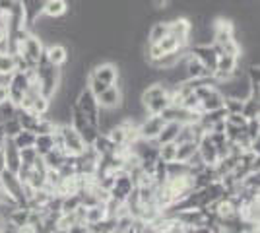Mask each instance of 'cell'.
<instances>
[{
	"mask_svg": "<svg viewBox=\"0 0 260 233\" xmlns=\"http://www.w3.org/2000/svg\"><path fill=\"white\" fill-rule=\"evenodd\" d=\"M35 76H37L41 95L47 97V99H53L58 88H60V82H62V68L51 64L43 53L39 62H37V66H35Z\"/></svg>",
	"mask_w": 260,
	"mask_h": 233,
	"instance_id": "1",
	"label": "cell"
},
{
	"mask_svg": "<svg viewBox=\"0 0 260 233\" xmlns=\"http://www.w3.org/2000/svg\"><path fill=\"white\" fill-rule=\"evenodd\" d=\"M31 82H37L35 76V68L27 70V72H14L8 80H6V91H8V101H12L16 107L22 105V99L25 95L27 88L31 86Z\"/></svg>",
	"mask_w": 260,
	"mask_h": 233,
	"instance_id": "2",
	"label": "cell"
},
{
	"mask_svg": "<svg viewBox=\"0 0 260 233\" xmlns=\"http://www.w3.org/2000/svg\"><path fill=\"white\" fill-rule=\"evenodd\" d=\"M0 190H2L16 206L27 208V198H25V192H23V183L18 179L16 173H12L8 169H2V171H0Z\"/></svg>",
	"mask_w": 260,
	"mask_h": 233,
	"instance_id": "3",
	"label": "cell"
},
{
	"mask_svg": "<svg viewBox=\"0 0 260 233\" xmlns=\"http://www.w3.org/2000/svg\"><path fill=\"white\" fill-rule=\"evenodd\" d=\"M56 132L60 134V150L68 155H82L86 152V144H84V140H82V136L70 126V124H62V126H58L56 128Z\"/></svg>",
	"mask_w": 260,
	"mask_h": 233,
	"instance_id": "4",
	"label": "cell"
},
{
	"mask_svg": "<svg viewBox=\"0 0 260 233\" xmlns=\"http://www.w3.org/2000/svg\"><path fill=\"white\" fill-rule=\"evenodd\" d=\"M74 105H76L80 111L84 113V117L87 119V122L91 124V126H95L98 128V121H99V103H98V97L89 91L87 88H84L80 93L76 95V101H74Z\"/></svg>",
	"mask_w": 260,
	"mask_h": 233,
	"instance_id": "5",
	"label": "cell"
},
{
	"mask_svg": "<svg viewBox=\"0 0 260 233\" xmlns=\"http://www.w3.org/2000/svg\"><path fill=\"white\" fill-rule=\"evenodd\" d=\"M43 51H45L43 41H41L37 35H29V37L18 47V51H16L14 55H22L23 60L27 62V66L33 70V68L37 66V62H39V58L43 55Z\"/></svg>",
	"mask_w": 260,
	"mask_h": 233,
	"instance_id": "6",
	"label": "cell"
},
{
	"mask_svg": "<svg viewBox=\"0 0 260 233\" xmlns=\"http://www.w3.org/2000/svg\"><path fill=\"white\" fill-rule=\"evenodd\" d=\"M190 34H192V22L186 16H177L169 20V35L177 39L181 47H190Z\"/></svg>",
	"mask_w": 260,
	"mask_h": 233,
	"instance_id": "7",
	"label": "cell"
},
{
	"mask_svg": "<svg viewBox=\"0 0 260 233\" xmlns=\"http://www.w3.org/2000/svg\"><path fill=\"white\" fill-rule=\"evenodd\" d=\"M132 190H134L132 177L126 171H117L115 173V183H113V187L109 190V196L113 200H117V202H120V204H124Z\"/></svg>",
	"mask_w": 260,
	"mask_h": 233,
	"instance_id": "8",
	"label": "cell"
},
{
	"mask_svg": "<svg viewBox=\"0 0 260 233\" xmlns=\"http://www.w3.org/2000/svg\"><path fill=\"white\" fill-rule=\"evenodd\" d=\"M89 74L99 80L101 84H105V86H115L117 82H119V76H120V66L119 64H115V62H98V64H93L91 70H89Z\"/></svg>",
	"mask_w": 260,
	"mask_h": 233,
	"instance_id": "9",
	"label": "cell"
},
{
	"mask_svg": "<svg viewBox=\"0 0 260 233\" xmlns=\"http://www.w3.org/2000/svg\"><path fill=\"white\" fill-rule=\"evenodd\" d=\"M165 121L161 119V115H146L138 124V136L142 140H155L159 132H161Z\"/></svg>",
	"mask_w": 260,
	"mask_h": 233,
	"instance_id": "10",
	"label": "cell"
},
{
	"mask_svg": "<svg viewBox=\"0 0 260 233\" xmlns=\"http://www.w3.org/2000/svg\"><path fill=\"white\" fill-rule=\"evenodd\" d=\"M190 55H194L202 64L206 68L210 74H214L216 72V66H217V53L214 51V47L212 45H190V51H188Z\"/></svg>",
	"mask_w": 260,
	"mask_h": 233,
	"instance_id": "11",
	"label": "cell"
},
{
	"mask_svg": "<svg viewBox=\"0 0 260 233\" xmlns=\"http://www.w3.org/2000/svg\"><path fill=\"white\" fill-rule=\"evenodd\" d=\"M2 148V155H4V169H8L12 173H18V169L22 165V157H20V150L16 148L12 138H6Z\"/></svg>",
	"mask_w": 260,
	"mask_h": 233,
	"instance_id": "12",
	"label": "cell"
},
{
	"mask_svg": "<svg viewBox=\"0 0 260 233\" xmlns=\"http://www.w3.org/2000/svg\"><path fill=\"white\" fill-rule=\"evenodd\" d=\"M198 157H200L202 163L208 167H216V163L219 161L217 152H216V146L212 144V140H210L208 132L202 134V138L198 140Z\"/></svg>",
	"mask_w": 260,
	"mask_h": 233,
	"instance_id": "13",
	"label": "cell"
},
{
	"mask_svg": "<svg viewBox=\"0 0 260 233\" xmlns=\"http://www.w3.org/2000/svg\"><path fill=\"white\" fill-rule=\"evenodd\" d=\"M43 53L47 56V60L58 68L64 66L68 62V58H70V51H68V47L64 43H51L49 47H45Z\"/></svg>",
	"mask_w": 260,
	"mask_h": 233,
	"instance_id": "14",
	"label": "cell"
},
{
	"mask_svg": "<svg viewBox=\"0 0 260 233\" xmlns=\"http://www.w3.org/2000/svg\"><path fill=\"white\" fill-rule=\"evenodd\" d=\"M99 109H120L122 105V89L119 86H107V89L98 97Z\"/></svg>",
	"mask_w": 260,
	"mask_h": 233,
	"instance_id": "15",
	"label": "cell"
},
{
	"mask_svg": "<svg viewBox=\"0 0 260 233\" xmlns=\"http://www.w3.org/2000/svg\"><path fill=\"white\" fill-rule=\"evenodd\" d=\"M183 66H184L186 80H202V78L212 76L206 68H204V64H202L194 55H190V53L183 58Z\"/></svg>",
	"mask_w": 260,
	"mask_h": 233,
	"instance_id": "16",
	"label": "cell"
},
{
	"mask_svg": "<svg viewBox=\"0 0 260 233\" xmlns=\"http://www.w3.org/2000/svg\"><path fill=\"white\" fill-rule=\"evenodd\" d=\"M47 0H20L23 8V20H25V27H29L39 16H43V6Z\"/></svg>",
	"mask_w": 260,
	"mask_h": 233,
	"instance_id": "17",
	"label": "cell"
},
{
	"mask_svg": "<svg viewBox=\"0 0 260 233\" xmlns=\"http://www.w3.org/2000/svg\"><path fill=\"white\" fill-rule=\"evenodd\" d=\"M68 0H47L43 6V16L45 18H51V20H58V18H64L68 14Z\"/></svg>",
	"mask_w": 260,
	"mask_h": 233,
	"instance_id": "18",
	"label": "cell"
},
{
	"mask_svg": "<svg viewBox=\"0 0 260 233\" xmlns=\"http://www.w3.org/2000/svg\"><path fill=\"white\" fill-rule=\"evenodd\" d=\"M223 101H225V97H223V95H221V93H219L216 88L210 89L206 95L200 99V113L221 109V107H223Z\"/></svg>",
	"mask_w": 260,
	"mask_h": 233,
	"instance_id": "19",
	"label": "cell"
},
{
	"mask_svg": "<svg viewBox=\"0 0 260 233\" xmlns=\"http://www.w3.org/2000/svg\"><path fill=\"white\" fill-rule=\"evenodd\" d=\"M6 223H10L14 229L27 225L29 223V208H20V206H14L8 214H6Z\"/></svg>",
	"mask_w": 260,
	"mask_h": 233,
	"instance_id": "20",
	"label": "cell"
},
{
	"mask_svg": "<svg viewBox=\"0 0 260 233\" xmlns=\"http://www.w3.org/2000/svg\"><path fill=\"white\" fill-rule=\"evenodd\" d=\"M167 35H169V22H165V20H155V22L152 23V27L148 29V45L159 43Z\"/></svg>",
	"mask_w": 260,
	"mask_h": 233,
	"instance_id": "21",
	"label": "cell"
},
{
	"mask_svg": "<svg viewBox=\"0 0 260 233\" xmlns=\"http://www.w3.org/2000/svg\"><path fill=\"white\" fill-rule=\"evenodd\" d=\"M196 154H198V142H183V144H177L175 161H179V163H188Z\"/></svg>",
	"mask_w": 260,
	"mask_h": 233,
	"instance_id": "22",
	"label": "cell"
},
{
	"mask_svg": "<svg viewBox=\"0 0 260 233\" xmlns=\"http://www.w3.org/2000/svg\"><path fill=\"white\" fill-rule=\"evenodd\" d=\"M66 155L62 150H58V148H54V150H51L47 155H43L41 159H43V165L45 169H53V171H58L60 167L64 165V161H66Z\"/></svg>",
	"mask_w": 260,
	"mask_h": 233,
	"instance_id": "23",
	"label": "cell"
},
{
	"mask_svg": "<svg viewBox=\"0 0 260 233\" xmlns=\"http://www.w3.org/2000/svg\"><path fill=\"white\" fill-rule=\"evenodd\" d=\"M179 130H181V124H179V122H165L161 128V132H159V136H157L153 142H155L157 146L175 142V138H177Z\"/></svg>",
	"mask_w": 260,
	"mask_h": 233,
	"instance_id": "24",
	"label": "cell"
},
{
	"mask_svg": "<svg viewBox=\"0 0 260 233\" xmlns=\"http://www.w3.org/2000/svg\"><path fill=\"white\" fill-rule=\"evenodd\" d=\"M91 148H93V150L98 152V155H113V154H117V148H119V146L113 144V142L109 140L107 134L99 132L98 138L93 140Z\"/></svg>",
	"mask_w": 260,
	"mask_h": 233,
	"instance_id": "25",
	"label": "cell"
},
{
	"mask_svg": "<svg viewBox=\"0 0 260 233\" xmlns=\"http://www.w3.org/2000/svg\"><path fill=\"white\" fill-rule=\"evenodd\" d=\"M33 148H35V152H37L39 157H43L51 150H54V136L53 134H35V144H33Z\"/></svg>",
	"mask_w": 260,
	"mask_h": 233,
	"instance_id": "26",
	"label": "cell"
},
{
	"mask_svg": "<svg viewBox=\"0 0 260 233\" xmlns=\"http://www.w3.org/2000/svg\"><path fill=\"white\" fill-rule=\"evenodd\" d=\"M107 218V212H105V204H95V206H89L84 210V222L86 225H91V223H98L101 220Z\"/></svg>",
	"mask_w": 260,
	"mask_h": 233,
	"instance_id": "27",
	"label": "cell"
},
{
	"mask_svg": "<svg viewBox=\"0 0 260 233\" xmlns=\"http://www.w3.org/2000/svg\"><path fill=\"white\" fill-rule=\"evenodd\" d=\"M16 72V60H14V55L12 53H0V78L6 82L8 78Z\"/></svg>",
	"mask_w": 260,
	"mask_h": 233,
	"instance_id": "28",
	"label": "cell"
},
{
	"mask_svg": "<svg viewBox=\"0 0 260 233\" xmlns=\"http://www.w3.org/2000/svg\"><path fill=\"white\" fill-rule=\"evenodd\" d=\"M241 115L250 121V119H260V99L256 97H249V99L243 101V111Z\"/></svg>",
	"mask_w": 260,
	"mask_h": 233,
	"instance_id": "29",
	"label": "cell"
},
{
	"mask_svg": "<svg viewBox=\"0 0 260 233\" xmlns=\"http://www.w3.org/2000/svg\"><path fill=\"white\" fill-rule=\"evenodd\" d=\"M14 144H16V148L18 150H23V148H33V144H35V134L29 132V130H20V132L16 134L14 138Z\"/></svg>",
	"mask_w": 260,
	"mask_h": 233,
	"instance_id": "30",
	"label": "cell"
},
{
	"mask_svg": "<svg viewBox=\"0 0 260 233\" xmlns=\"http://www.w3.org/2000/svg\"><path fill=\"white\" fill-rule=\"evenodd\" d=\"M82 206L80 196L76 194H68V196H60V214H68V212H74Z\"/></svg>",
	"mask_w": 260,
	"mask_h": 233,
	"instance_id": "31",
	"label": "cell"
},
{
	"mask_svg": "<svg viewBox=\"0 0 260 233\" xmlns=\"http://www.w3.org/2000/svg\"><path fill=\"white\" fill-rule=\"evenodd\" d=\"M175 154H177V144L169 142V144H161L157 148V157L161 159L163 163H171L175 161Z\"/></svg>",
	"mask_w": 260,
	"mask_h": 233,
	"instance_id": "32",
	"label": "cell"
},
{
	"mask_svg": "<svg viewBox=\"0 0 260 233\" xmlns=\"http://www.w3.org/2000/svg\"><path fill=\"white\" fill-rule=\"evenodd\" d=\"M223 109H225L228 115H241V111H243V101L235 99V97H225Z\"/></svg>",
	"mask_w": 260,
	"mask_h": 233,
	"instance_id": "33",
	"label": "cell"
},
{
	"mask_svg": "<svg viewBox=\"0 0 260 233\" xmlns=\"http://www.w3.org/2000/svg\"><path fill=\"white\" fill-rule=\"evenodd\" d=\"M245 132H247V136H249L250 140L260 138V119H250V121H247Z\"/></svg>",
	"mask_w": 260,
	"mask_h": 233,
	"instance_id": "34",
	"label": "cell"
},
{
	"mask_svg": "<svg viewBox=\"0 0 260 233\" xmlns=\"http://www.w3.org/2000/svg\"><path fill=\"white\" fill-rule=\"evenodd\" d=\"M20 130H22V126H20V122H18L16 117L4 122V134H6V138H14Z\"/></svg>",
	"mask_w": 260,
	"mask_h": 233,
	"instance_id": "35",
	"label": "cell"
},
{
	"mask_svg": "<svg viewBox=\"0 0 260 233\" xmlns=\"http://www.w3.org/2000/svg\"><path fill=\"white\" fill-rule=\"evenodd\" d=\"M20 157H22V163L33 165L35 159H37L39 155H37V152H35V148H23V150H20Z\"/></svg>",
	"mask_w": 260,
	"mask_h": 233,
	"instance_id": "36",
	"label": "cell"
},
{
	"mask_svg": "<svg viewBox=\"0 0 260 233\" xmlns=\"http://www.w3.org/2000/svg\"><path fill=\"white\" fill-rule=\"evenodd\" d=\"M225 122L228 124H233V126H239V128H245L247 126V119L243 115H228L225 117Z\"/></svg>",
	"mask_w": 260,
	"mask_h": 233,
	"instance_id": "37",
	"label": "cell"
},
{
	"mask_svg": "<svg viewBox=\"0 0 260 233\" xmlns=\"http://www.w3.org/2000/svg\"><path fill=\"white\" fill-rule=\"evenodd\" d=\"M14 233H37V231H35V227H33V225H29V223H27V225H22V227H18V229H16Z\"/></svg>",
	"mask_w": 260,
	"mask_h": 233,
	"instance_id": "38",
	"label": "cell"
},
{
	"mask_svg": "<svg viewBox=\"0 0 260 233\" xmlns=\"http://www.w3.org/2000/svg\"><path fill=\"white\" fill-rule=\"evenodd\" d=\"M8 99V91H6V84H0V103Z\"/></svg>",
	"mask_w": 260,
	"mask_h": 233,
	"instance_id": "39",
	"label": "cell"
},
{
	"mask_svg": "<svg viewBox=\"0 0 260 233\" xmlns=\"http://www.w3.org/2000/svg\"><path fill=\"white\" fill-rule=\"evenodd\" d=\"M122 233H136V231H134V227H130V229H126V231H122Z\"/></svg>",
	"mask_w": 260,
	"mask_h": 233,
	"instance_id": "40",
	"label": "cell"
},
{
	"mask_svg": "<svg viewBox=\"0 0 260 233\" xmlns=\"http://www.w3.org/2000/svg\"><path fill=\"white\" fill-rule=\"evenodd\" d=\"M221 233H229V231H225V229H223V231H221Z\"/></svg>",
	"mask_w": 260,
	"mask_h": 233,
	"instance_id": "41",
	"label": "cell"
},
{
	"mask_svg": "<svg viewBox=\"0 0 260 233\" xmlns=\"http://www.w3.org/2000/svg\"><path fill=\"white\" fill-rule=\"evenodd\" d=\"M2 169H4V167H0V171H2Z\"/></svg>",
	"mask_w": 260,
	"mask_h": 233,
	"instance_id": "42",
	"label": "cell"
},
{
	"mask_svg": "<svg viewBox=\"0 0 260 233\" xmlns=\"http://www.w3.org/2000/svg\"><path fill=\"white\" fill-rule=\"evenodd\" d=\"M0 53H2V51H0Z\"/></svg>",
	"mask_w": 260,
	"mask_h": 233,
	"instance_id": "43",
	"label": "cell"
},
{
	"mask_svg": "<svg viewBox=\"0 0 260 233\" xmlns=\"http://www.w3.org/2000/svg\"><path fill=\"white\" fill-rule=\"evenodd\" d=\"M115 233H117V231H115Z\"/></svg>",
	"mask_w": 260,
	"mask_h": 233,
	"instance_id": "44",
	"label": "cell"
}]
</instances>
